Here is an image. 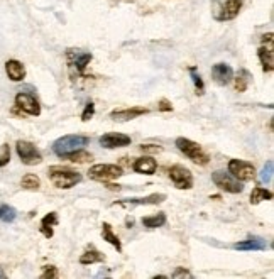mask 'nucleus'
<instances>
[{
	"label": "nucleus",
	"mask_w": 274,
	"mask_h": 279,
	"mask_svg": "<svg viewBox=\"0 0 274 279\" xmlns=\"http://www.w3.org/2000/svg\"><path fill=\"white\" fill-rule=\"evenodd\" d=\"M48 178L56 188H61V190H70L81 181L80 172L68 166H49Z\"/></svg>",
	"instance_id": "obj_1"
},
{
	"label": "nucleus",
	"mask_w": 274,
	"mask_h": 279,
	"mask_svg": "<svg viewBox=\"0 0 274 279\" xmlns=\"http://www.w3.org/2000/svg\"><path fill=\"white\" fill-rule=\"evenodd\" d=\"M90 139L85 135H63L53 144V151L56 156L59 157H68L70 154H75L81 149H85V146L88 144Z\"/></svg>",
	"instance_id": "obj_2"
},
{
	"label": "nucleus",
	"mask_w": 274,
	"mask_h": 279,
	"mask_svg": "<svg viewBox=\"0 0 274 279\" xmlns=\"http://www.w3.org/2000/svg\"><path fill=\"white\" fill-rule=\"evenodd\" d=\"M176 147L188 157V159L195 162V164L205 166V164H208V161H210V156L203 151V147L198 144V142L186 139V137H178Z\"/></svg>",
	"instance_id": "obj_3"
},
{
	"label": "nucleus",
	"mask_w": 274,
	"mask_h": 279,
	"mask_svg": "<svg viewBox=\"0 0 274 279\" xmlns=\"http://www.w3.org/2000/svg\"><path fill=\"white\" fill-rule=\"evenodd\" d=\"M212 181L215 183L217 188H220L222 191H227V193H242L244 191V185L242 181L235 180L230 172H225V171H215L212 172Z\"/></svg>",
	"instance_id": "obj_4"
},
{
	"label": "nucleus",
	"mask_w": 274,
	"mask_h": 279,
	"mask_svg": "<svg viewBox=\"0 0 274 279\" xmlns=\"http://www.w3.org/2000/svg\"><path fill=\"white\" fill-rule=\"evenodd\" d=\"M88 175L91 180L105 183V181L117 180V178H120L124 172H122V167L117 164H95L90 167Z\"/></svg>",
	"instance_id": "obj_5"
},
{
	"label": "nucleus",
	"mask_w": 274,
	"mask_h": 279,
	"mask_svg": "<svg viewBox=\"0 0 274 279\" xmlns=\"http://www.w3.org/2000/svg\"><path fill=\"white\" fill-rule=\"evenodd\" d=\"M15 149H17V154L20 157V161H22L24 164H27V166L39 164V162L43 161V156H41L39 149L27 141H17Z\"/></svg>",
	"instance_id": "obj_6"
},
{
	"label": "nucleus",
	"mask_w": 274,
	"mask_h": 279,
	"mask_svg": "<svg viewBox=\"0 0 274 279\" xmlns=\"http://www.w3.org/2000/svg\"><path fill=\"white\" fill-rule=\"evenodd\" d=\"M228 172L238 181H251L256 176V167L247 161L230 159V162H228Z\"/></svg>",
	"instance_id": "obj_7"
},
{
	"label": "nucleus",
	"mask_w": 274,
	"mask_h": 279,
	"mask_svg": "<svg viewBox=\"0 0 274 279\" xmlns=\"http://www.w3.org/2000/svg\"><path fill=\"white\" fill-rule=\"evenodd\" d=\"M169 178H171L173 185H175L178 190H190V188H193V175L185 166H181V164L171 166Z\"/></svg>",
	"instance_id": "obj_8"
},
{
	"label": "nucleus",
	"mask_w": 274,
	"mask_h": 279,
	"mask_svg": "<svg viewBox=\"0 0 274 279\" xmlns=\"http://www.w3.org/2000/svg\"><path fill=\"white\" fill-rule=\"evenodd\" d=\"M215 5V19L223 22V20H232L237 17L244 5V0H227V2H217Z\"/></svg>",
	"instance_id": "obj_9"
},
{
	"label": "nucleus",
	"mask_w": 274,
	"mask_h": 279,
	"mask_svg": "<svg viewBox=\"0 0 274 279\" xmlns=\"http://www.w3.org/2000/svg\"><path fill=\"white\" fill-rule=\"evenodd\" d=\"M100 146L105 149H117V147L130 146V137L120 132H109L100 137Z\"/></svg>",
	"instance_id": "obj_10"
},
{
	"label": "nucleus",
	"mask_w": 274,
	"mask_h": 279,
	"mask_svg": "<svg viewBox=\"0 0 274 279\" xmlns=\"http://www.w3.org/2000/svg\"><path fill=\"white\" fill-rule=\"evenodd\" d=\"M15 105H17V109H20L22 112L29 115H39L41 114V105L39 101L34 98L32 95L29 93H17L15 96Z\"/></svg>",
	"instance_id": "obj_11"
},
{
	"label": "nucleus",
	"mask_w": 274,
	"mask_h": 279,
	"mask_svg": "<svg viewBox=\"0 0 274 279\" xmlns=\"http://www.w3.org/2000/svg\"><path fill=\"white\" fill-rule=\"evenodd\" d=\"M212 76L213 81L218 85H228L233 80V69L227 63H217L212 68Z\"/></svg>",
	"instance_id": "obj_12"
},
{
	"label": "nucleus",
	"mask_w": 274,
	"mask_h": 279,
	"mask_svg": "<svg viewBox=\"0 0 274 279\" xmlns=\"http://www.w3.org/2000/svg\"><path fill=\"white\" fill-rule=\"evenodd\" d=\"M164 200H166L164 193H154V195H149L146 198H127V200L115 201L114 205H120V206H129V205H157V203H162Z\"/></svg>",
	"instance_id": "obj_13"
},
{
	"label": "nucleus",
	"mask_w": 274,
	"mask_h": 279,
	"mask_svg": "<svg viewBox=\"0 0 274 279\" xmlns=\"http://www.w3.org/2000/svg\"><path fill=\"white\" fill-rule=\"evenodd\" d=\"M149 114V109L146 107H130V109H120V110H114L110 114V119L124 122V120H132L137 119L139 115H146Z\"/></svg>",
	"instance_id": "obj_14"
},
{
	"label": "nucleus",
	"mask_w": 274,
	"mask_h": 279,
	"mask_svg": "<svg viewBox=\"0 0 274 279\" xmlns=\"http://www.w3.org/2000/svg\"><path fill=\"white\" fill-rule=\"evenodd\" d=\"M68 61L70 64L76 68V73L81 75L86 68V64L91 61V54L90 53H81V51H70L68 53Z\"/></svg>",
	"instance_id": "obj_15"
},
{
	"label": "nucleus",
	"mask_w": 274,
	"mask_h": 279,
	"mask_svg": "<svg viewBox=\"0 0 274 279\" xmlns=\"http://www.w3.org/2000/svg\"><path fill=\"white\" fill-rule=\"evenodd\" d=\"M156 167H157V162L156 159H152L151 156H144V157H139V159L134 161V164H132V169L135 172H139V175H154L156 172Z\"/></svg>",
	"instance_id": "obj_16"
},
{
	"label": "nucleus",
	"mask_w": 274,
	"mask_h": 279,
	"mask_svg": "<svg viewBox=\"0 0 274 279\" xmlns=\"http://www.w3.org/2000/svg\"><path fill=\"white\" fill-rule=\"evenodd\" d=\"M5 71H7V76L12 81H22L25 78L24 64L17 59H9L7 63H5Z\"/></svg>",
	"instance_id": "obj_17"
},
{
	"label": "nucleus",
	"mask_w": 274,
	"mask_h": 279,
	"mask_svg": "<svg viewBox=\"0 0 274 279\" xmlns=\"http://www.w3.org/2000/svg\"><path fill=\"white\" fill-rule=\"evenodd\" d=\"M257 56L259 59H261L262 63V69L267 71V73H271L274 69V49H272V44L269 46H261L257 51Z\"/></svg>",
	"instance_id": "obj_18"
},
{
	"label": "nucleus",
	"mask_w": 274,
	"mask_h": 279,
	"mask_svg": "<svg viewBox=\"0 0 274 279\" xmlns=\"http://www.w3.org/2000/svg\"><path fill=\"white\" fill-rule=\"evenodd\" d=\"M266 247H267V242L261 237H252L249 238V240L233 243L235 251H264Z\"/></svg>",
	"instance_id": "obj_19"
},
{
	"label": "nucleus",
	"mask_w": 274,
	"mask_h": 279,
	"mask_svg": "<svg viewBox=\"0 0 274 279\" xmlns=\"http://www.w3.org/2000/svg\"><path fill=\"white\" fill-rule=\"evenodd\" d=\"M101 237H104V240H107L109 243H112L115 249H117V252H122V243H120V238L115 235L114 230H112V225L110 223H104L101 225Z\"/></svg>",
	"instance_id": "obj_20"
},
{
	"label": "nucleus",
	"mask_w": 274,
	"mask_h": 279,
	"mask_svg": "<svg viewBox=\"0 0 274 279\" xmlns=\"http://www.w3.org/2000/svg\"><path fill=\"white\" fill-rule=\"evenodd\" d=\"M58 223V215H56L54 212H51L49 215H46L43 220H41V232L44 233L46 237H53V225H56Z\"/></svg>",
	"instance_id": "obj_21"
},
{
	"label": "nucleus",
	"mask_w": 274,
	"mask_h": 279,
	"mask_svg": "<svg viewBox=\"0 0 274 279\" xmlns=\"http://www.w3.org/2000/svg\"><path fill=\"white\" fill-rule=\"evenodd\" d=\"M264 200H272V193L267 191L266 188H261V186H256L251 193V203L252 205H257Z\"/></svg>",
	"instance_id": "obj_22"
},
{
	"label": "nucleus",
	"mask_w": 274,
	"mask_h": 279,
	"mask_svg": "<svg viewBox=\"0 0 274 279\" xmlns=\"http://www.w3.org/2000/svg\"><path fill=\"white\" fill-rule=\"evenodd\" d=\"M164 223H166L164 213H157V215H151V217L142 218V225L147 227V228H157V227H162Z\"/></svg>",
	"instance_id": "obj_23"
},
{
	"label": "nucleus",
	"mask_w": 274,
	"mask_h": 279,
	"mask_svg": "<svg viewBox=\"0 0 274 279\" xmlns=\"http://www.w3.org/2000/svg\"><path fill=\"white\" fill-rule=\"evenodd\" d=\"M104 261H105V257L101 256L98 251H95V249L86 251L85 254H81V257H80V264H83V266H86V264H95V262H104Z\"/></svg>",
	"instance_id": "obj_24"
},
{
	"label": "nucleus",
	"mask_w": 274,
	"mask_h": 279,
	"mask_svg": "<svg viewBox=\"0 0 274 279\" xmlns=\"http://www.w3.org/2000/svg\"><path fill=\"white\" fill-rule=\"evenodd\" d=\"M251 73H249L247 69H241L238 71V75H237V78H235V90L237 91H246L247 90V86L249 83H251Z\"/></svg>",
	"instance_id": "obj_25"
},
{
	"label": "nucleus",
	"mask_w": 274,
	"mask_h": 279,
	"mask_svg": "<svg viewBox=\"0 0 274 279\" xmlns=\"http://www.w3.org/2000/svg\"><path fill=\"white\" fill-rule=\"evenodd\" d=\"M20 186L24 188V190H39L41 188V180L36 175H25L22 178V181H20Z\"/></svg>",
	"instance_id": "obj_26"
},
{
	"label": "nucleus",
	"mask_w": 274,
	"mask_h": 279,
	"mask_svg": "<svg viewBox=\"0 0 274 279\" xmlns=\"http://www.w3.org/2000/svg\"><path fill=\"white\" fill-rule=\"evenodd\" d=\"M272 175H274V161H267L262 167L261 175H259V178H261V183H266V185L272 183Z\"/></svg>",
	"instance_id": "obj_27"
},
{
	"label": "nucleus",
	"mask_w": 274,
	"mask_h": 279,
	"mask_svg": "<svg viewBox=\"0 0 274 279\" xmlns=\"http://www.w3.org/2000/svg\"><path fill=\"white\" fill-rule=\"evenodd\" d=\"M15 217H17V212H15V208L9 206V205L0 206V220H2V222L10 223V222L15 220Z\"/></svg>",
	"instance_id": "obj_28"
},
{
	"label": "nucleus",
	"mask_w": 274,
	"mask_h": 279,
	"mask_svg": "<svg viewBox=\"0 0 274 279\" xmlns=\"http://www.w3.org/2000/svg\"><path fill=\"white\" fill-rule=\"evenodd\" d=\"M190 75H191V80H193V83H195L196 86V93H203V90H205V85H203V80H201V76L196 73V68H190Z\"/></svg>",
	"instance_id": "obj_29"
},
{
	"label": "nucleus",
	"mask_w": 274,
	"mask_h": 279,
	"mask_svg": "<svg viewBox=\"0 0 274 279\" xmlns=\"http://www.w3.org/2000/svg\"><path fill=\"white\" fill-rule=\"evenodd\" d=\"M64 159H68L71 162H85V161L91 159V154H88V152H85L83 149H81L78 152H75V154H70L68 157H64Z\"/></svg>",
	"instance_id": "obj_30"
},
{
	"label": "nucleus",
	"mask_w": 274,
	"mask_h": 279,
	"mask_svg": "<svg viewBox=\"0 0 274 279\" xmlns=\"http://www.w3.org/2000/svg\"><path fill=\"white\" fill-rule=\"evenodd\" d=\"M10 161V149L7 144L2 146V152H0V167H4L5 164H9Z\"/></svg>",
	"instance_id": "obj_31"
},
{
	"label": "nucleus",
	"mask_w": 274,
	"mask_h": 279,
	"mask_svg": "<svg viewBox=\"0 0 274 279\" xmlns=\"http://www.w3.org/2000/svg\"><path fill=\"white\" fill-rule=\"evenodd\" d=\"M93 114H95V105L91 103V101H88L86 107H85V110H83V114H81V120H83V122L90 120L91 117H93Z\"/></svg>",
	"instance_id": "obj_32"
},
{
	"label": "nucleus",
	"mask_w": 274,
	"mask_h": 279,
	"mask_svg": "<svg viewBox=\"0 0 274 279\" xmlns=\"http://www.w3.org/2000/svg\"><path fill=\"white\" fill-rule=\"evenodd\" d=\"M173 279H180V277H193V274L190 272V271H186L185 267H176V271L173 272V276H171Z\"/></svg>",
	"instance_id": "obj_33"
},
{
	"label": "nucleus",
	"mask_w": 274,
	"mask_h": 279,
	"mask_svg": "<svg viewBox=\"0 0 274 279\" xmlns=\"http://www.w3.org/2000/svg\"><path fill=\"white\" fill-rule=\"evenodd\" d=\"M58 276V271H56V267L54 266H48L44 269V272L41 274V277L43 279H48V277H56Z\"/></svg>",
	"instance_id": "obj_34"
},
{
	"label": "nucleus",
	"mask_w": 274,
	"mask_h": 279,
	"mask_svg": "<svg viewBox=\"0 0 274 279\" xmlns=\"http://www.w3.org/2000/svg\"><path fill=\"white\" fill-rule=\"evenodd\" d=\"M157 110H161V112H171L173 110V105L166 98H162L159 101V105H157Z\"/></svg>",
	"instance_id": "obj_35"
},
{
	"label": "nucleus",
	"mask_w": 274,
	"mask_h": 279,
	"mask_svg": "<svg viewBox=\"0 0 274 279\" xmlns=\"http://www.w3.org/2000/svg\"><path fill=\"white\" fill-rule=\"evenodd\" d=\"M141 149L144 151V152H161V147L159 146H152V144L141 146Z\"/></svg>",
	"instance_id": "obj_36"
},
{
	"label": "nucleus",
	"mask_w": 274,
	"mask_h": 279,
	"mask_svg": "<svg viewBox=\"0 0 274 279\" xmlns=\"http://www.w3.org/2000/svg\"><path fill=\"white\" fill-rule=\"evenodd\" d=\"M0 277H5V272L2 271V269H0Z\"/></svg>",
	"instance_id": "obj_37"
}]
</instances>
